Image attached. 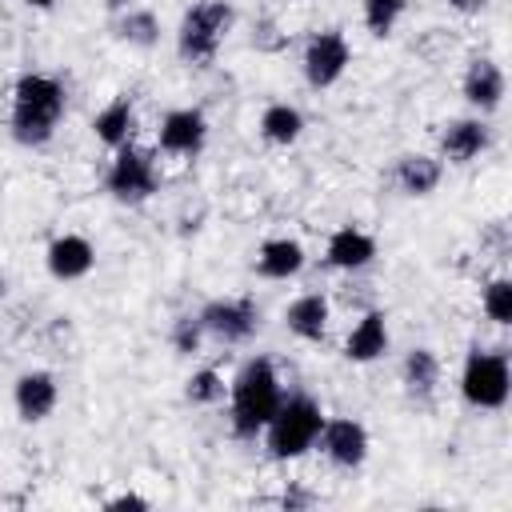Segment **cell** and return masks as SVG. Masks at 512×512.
<instances>
[{"instance_id":"9a60e30c","label":"cell","mask_w":512,"mask_h":512,"mask_svg":"<svg viewBox=\"0 0 512 512\" xmlns=\"http://www.w3.org/2000/svg\"><path fill=\"white\" fill-rule=\"evenodd\" d=\"M376 260V236L360 224H340L324 240V264L336 272H364Z\"/></svg>"},{"instance_id":"4dcf8cb0","label":"cell","mask_w":512,"mask_h":512,"mask_svg":"<svg viewBox=\"0 0 512 512\" xmlns=\"http://www.w3.org/2000/svg\"><path fill=\"white\" fill-rule=\"evenodd\" d=\"M24 4H28V8H36V12H48L56 0H24Z\"/></svg>"},{"instance_id":"603a6c76","label":"cell","mask_w":512,"mask_h":512,"mask_svg":"<svg viewBox=\"0 0 512 512\" xmlns=\"http://www.w3.org/2000/svg\"><path fill=\"white\" fill-rule=\"evenodd\" d=\"M116 40H124L128 48H156L160 44V16L152 8H140V4H128L124 12H116V24H112Z\"/></svg>"},{"instance_id":"30bf717a","label":"cell","mask_w":512,"mask_h":512,"mask_svg":"<svg viewBox=\"0 0 512 512\" xmlns=\"http://www.w3.org/2000/svg\"><path fill=\"white\" fill-rule=\"evenodd\" d=\"M208 144V116L200 108H168L156 124V152L172 160H196Z\"/></svg>"},{"instance_id":"44dd1931","label":"cell","mask_w":512,"mask_h":512,"mask_svg":"<svg viewBox=\"0 0 512 512\" xmlns=\"http://www.w3.org/2000/svg\"><path fill=\"white\" fill-rule=\"evenodd\" d=\"M400 384L412 400H432L436 388H440V356L424 344L408 348L404 360H400Z\"/></svg>"},{"instance_id":"4fadbf2b","label":"cell","mask_w":512,"mask_h":512,"mask_svg":"<svg viewBox=\"0 0 512 512\" xmlns=\"http://www.w3.org/2000/svg\"><path fill=\"white\" fill-rule=\"evenodd\" d=\"M440 160L448 164H472L492 148V128L484 116H452L440 124Z\"/></svg>"},{"instance_id":"1f68e13d","label":"cell","mask_w":512,"mask_h":512,"mask_svg":"<svg viewBox=\"0 0 512 512\" xmlns=\"http://www.w3.org/2000/svg\"><path fill=\"white\" fill-rule=\"evenodd\" d=\"M8 296V272H0V300Z\"/></svg>"},{"instance_id":"e0dca14e","label":"cell","mask_w":512,"mask_h":512,"mask_svg":"<svg viewBox=\"0 0 512 512\" xmlns=\"http://www.w3.org/2000/svg\"><path fill=\"white\" fill-rule=\"evenodd\" d=\"M284 328L304 340V344H320L332 328V300L324 292H300L284 304Z\"/></svg>"},{"instance_id":"4316f807","label":"cell","mask_w":512,"mask_h":512,"mask_svg":"<svg viewBox=\"0 0 512 512\" xmlns=\"http://www.w3.org/2000/svg\"><path fill=\"white\" fill-rule=\"evenodd\" d=\"M360 12H364V28L376 40H384V36H392V28L400 24V16L408 12V0H364Z\"/></svg>"},{"instance_id":"f1b7e54d","label":"cell","mask_w":512,"mask_h":512,"mask_svg":"<svg viewBox=\"0 0 512 512\" xmlns=\"http://www.w3.org/2000/svg\"><path fill=\"white\" fill-rule=\"evenodd\" d=\"M308 504H316V496L312 492H304V488H284V496H280V508H308Z\"/></svg>"},{"instance_id":"484cf974","label":"cell","mask_w":512,"mask_h":512,"mask_svg":"<svg viewBox=\"0 0 512 512\" xmlns=\"http://www.w3.org/2000/svg\"><path fill=\"white\" fill-rule=\"evenodd\" d=\"M204 324H200V316L196 312H180V316H172V324H168V344H172V352L176 356H196L200 348H204Z\"/></svg>"},{"instance_id":"ac0fdd59","label":"cell","mask_w":512,"mask_h":512,"mask_svg":"<svg viewBox=\"0 0 512 512\" xmlns=\"http://www.w3.org/2000/svg\"><path fill=\"white\" fill-rule=\"evenodd\" d=\"M392 348V332H388V316L384 308H368L356 316V324L344 336V360L352 364H372Z\"/></svg>"},{"instance_id":"83f0119b","label":"cell","mask_w":512,"mask_h":512,"mask_svg":"<svg viewBox=\"0 0 512 512\" xmlns=\"http://www.w3.org/2000/svg\"><path fill=\"white\" fill-rule=\"evenodd\" d=\"M104 508H108V512H124V508H132V512H148L152 504H148L144 496H136V492H120V496L104 500Z\"/></svg>"},{"instance_id":"8992f818","label":"cell","mask_w":512,"mask_h":512,"mask_svg":"<svg viewBox=\"0 0 512 512\" xmlns=\"http://www.w3.org/2000/svg\"><path fill=\"white\" fill-rule=\"evenodd\" d=\"M104 192L116 200V204H144L160 192V164H156V152L152 148H140L136 140L116 148L108 168H104Z\"/></svg>"},{"instance_id":"f546056e","label":"cell","mask_w":512,"mask_h":512,"mask_svg":"<svg viewBox=\"0 0 512 512\" xmlns=\"http://www.w3.org/2000/svg\"><path fill=\"white\" fill-rule=\"evenodd\" d=\"M444 4L456 8V12H464V16H476V12H484L488 0H444Z\"/></svg>"},{"instance_id":"7a4b0ae2","label":"cell","mask_w":512,"mask_h":512,"mask_svg":"<svg viewBox=\"0 0 512 512\" xmlns=\"http://www.w3.org/2000/svg\"><path fill=\"white\" fill-rule=\"evenodd\" d=\"M284 400V380L272 356H248L228 380V428L236 440H256Z\"/></svg>"},{"instance_id":"ba28073f","label":"cell","mask_w":512,"mask_h":512,"mask_svg":"<svg viewBox=\"0 0 512 512\" xmlns=\"http://www.w3.org/2000/svg\"><path fill=\"white\" fill-rule=\"evenodd\" d=\"M352 64V44L340 28H320L308 36L304 52H300V72H304V84L312 92H324L332 84H340V76L348 72Z\"/></svg>"},{"instance_id":"3957f363","label":"cell","mask_w":512,"mask_h":512,"mask_svg":"<svg viewBox=\"0 0 512 512\" xmlns=\"http://www.w3.org/2000/svg\"><path fill=\"white\" fill-rule=\"evenodd\" d=\"M324 408L316 396L308 392H284V400L276 404L272 420L264 424V452L276 460V464H292L300 456H308L316 448V436L324 428Z\"/></svg>"},{"instance_id":"d4e9b609","label":"cell","mask_w":512,"mask_h":512,"mask_svg":"<svg viewBox=\"0 0 512 512\" xmlns=\"http://www.w3.org/2000/svg\"><path fill=\"white\" fill-rule=\"evenodd\" d=\"M480 308L496 328H508L512 324V280L508 276H492L484 284V292H480Z\"/></svg>"},{"instance_id":"52a82bcc","label":"cell","mask_w":512,"mask_h":512,"mask_svg":"<svg viewBox=\"0 0 512 512\" xmlns=\"http://www.w3.org/2000/svg\"><path fill=\"white\" fill-rule=\"evenodd\" d=\"M200 324H204V336L216 340V344H248L256 332H260V304L256 296H212L196 308Z\"/></svg>"},{"instance_id":"d6986e66","label":"cell","mask_w":512,"mask_h":512,"mask_svg":"<svg viewBox=\"0 0 512 512\" xmlns=\"http://www.w3.org/2000/svg\"><path fill=\"white\" fill-rule=\"evenodd\" d=\"M136 128H140V116H136V100H132L128 92L112 96V100L92 116V136H96V144H104L108 152L132 144V140H136Z\"/></svg>"},{"instance_id":"9c48e42d","label":"cell","mask_w":512,"mask_h":512,"mask_svg":"<svg viewBox=\"0 0 512 512\" xmlns=\"http://www.w3.org/2000/svg\"><path fill=\"white\" fill-rule=\"evenodd\" d=\"M316 448H320V456H324L332 468L356 472V468L368 460L372 440H368V428H364L356 416H324V428H320V436H316Z\"/></svg>"},{"instance_id":"277c9868","label":"cell","mask_w":512,"mask_h":512,"mask_svg":"<svg viewBox=\"0 0 512 512\" xmlns=\"http://www.w3.org/2000/svg\"><path fill=\"white\" fill-rule=\"evenodd\" d=\"M236 24V8L232 0H196L192 8H184L180 24H176V52L184 64H212L216 52L224 48L228 32Z\"/></svg>"},{"instance_id":"2e32d148","label":"cell","mask_w":512,"mask_h":512,"mask_svg":"<svg viewBox=\"0 0 512 512\" xmlns=\"http://www.w3.org/2000/svg\"><path fill=\"white\" fill-rule=\"evenodd\" d=\"M440 180H444V160L436 152H400L392 164V184L400 196L424 200L440 188Z\"/></svg>"},{"instance_id":"8fae6325","label":"cell","mask_w":512,"mask_h":512,"mask_svg":"<svg viewBox=\"0 0 512 512\" xmlns=\"http://www.w3.org/2000/svg\"><path fill=\"white\" fill-rule=\"evenodd\" d=\"M60 404V380L48 368H28L12 380V408L24 424H44Z\"/></svg>"},{"instance_id":"6da1fadb","label":"cell","mask_w":512,"mask_h":512,"mask_svg":"<svg viewBox=\"0 0 512 512\" xmlns=\"http://www.w3.org/2000/svg\"><path fill=\"white\" fill-rule=\"evenodd\" d=\"M68 112V88L48 72H20L12 84V108H8V132L20 148H44L52 144L60 120Z\"/></svg>"},{"instance_id":"5bb4252c","label":"cell","mask_w":512,"mask_h":512,"mask_svg":"<svg viewBox=\"0 0 512 512\" xmlns=\"http://www.w3.org/2000/svg\"><path fill=\"white\" fill-rule=\"evenodd\" d=\"M44 268L52 280L60 284H76L96 268V244L80 232H60L48 248H44Z\"/></svg>"},{"instance_id":"5b68a950","label":"cell","mask_w":512,"mask_h":512,"mask_svg":"<svg viewBox=\"0 0 512 512\" xmlns=\"http://www.w3.org/2000/svg\"><path fill=\"white\" fill-rule=\"evenodd\" d=\"M460 396L468 408L500 412L512 396V364L504 348H480L472 344L460 364Z\"/></svg>"},{"instance_id":"7c38bea8","label":"cell","mask_w":512,"mask_h":512,"mask_svg":"<svg viewBox=\"0 0 512 512\" xmlns=\"http://www.w3.org/2000/svg\"><path fill=\"white\" fill-rule=\"evenodd\" d=\"M504 92H508L504 68H500L492 56H472L468 68H464V76H460V96H464V104H468L476 116H492V112H500Z\"/></svg>"},{"instance_id":"ffe728a7","label":"cell","mask_w":512,"mask_h":512,"mask_svg":"<svg viewBox=\"0 0 512 512\" xmlns=\"http://www.w3.org/2000/svg\"><path fill=\"white\" fill-rule=\"evenodd\" d=\"M304 264H308V252H304V244L296 236H268L256 248V260H252L256 276L260 280H276V284L280 280H296L304 272Z\"/></svg>"},{"instance_id":"7402d4cb","label":"cell","mask_w":512,"mask_h":512,"mask_svg":"<svg viewBox=\"0 0 512 512\" xmlns=\"http://www.w3.org/2000/svg\"><path fill=\"white\" fill-rule=\"evenodd\" d=\"M256 132L272 148H292L304 136V112L288 100H272V104H264V112L256 120Z\"/></svg>"},{"instance_id":"cb8c5ba5","label":"cell","mask_w":512,"mask_h":512,"mask_svg":"<svg viewBox=\"0 0 512 512\" xmlns=\"http://www.w3.org/2000/svg\"><path fill=\"white\" fill-rule=\"evenodd\" d=\"M228 396V380L216 372V368H196V372H188V380H184V400L192 404V408H212V404H220Z\"/></svg>"}]
</instances>
